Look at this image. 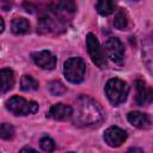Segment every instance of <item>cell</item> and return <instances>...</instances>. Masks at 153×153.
I'll list each match as a JSON object with an SVG mask.
<instances>
[{"label":"cell","instance_id":"1","mask_svg":"<svg viewBox=\"0 0 153 153\" xmlns=\"http://www.w3.org/2000/svg\"><path fill=\"white\" fill-rule=\"evenodd\" d=\"M71 118L76 127L99 126L105 118V112L98 102L88 96L81 94L75 99Z\"/></svg>","mask_w":153,"mask_h":153},{"label":"cell","instance_id":"2","mask_svg":"<svg viewBox=\"0 0 153 153\" xmlns=\"http://www.w3.org/2000/svg\"><path fill=\"white\" fill-rule=\"evenodd\" d=\"M128 93H129V87L123 80L118 78H112L108 80L105 85V94L112 105L117 106L124 103L128 97Z\"/></svg>","mask_w":153,"mask_h":153},{"label":"cell","instance_id":"3","mask_svg":"<svg viewBox=\"0 0 153 153\" xmlns=\"http://www.w3.org/2000/svg\"><path fill=\"white\" fill-rule=\"evenodd\" d=\"M86 73V65L81 57H69L63 63V74L73 84H80Z\"/></svg>","mask_w":153,"mask_h":153},{"label":"cell","instance_id":"4","mask_svg":"<svg viewBox=\"0 0 153 153\" xmlns=\"http://www.w3.org/2000/svg\"><path fill=\"white\" fill-rule=\"evenodd\" d=\"M6 108L16 116H26L31 114H36L38 111V104L33 100H26L23 97L13 96L11 97L7 103Z\"/></svg>","mask_w":153,"mask_h":153},{"label":"cell","instance_id":"5","mask_svg":"<svg viewBox=\"0 0 153 153\" xmlns=\"http://www.w3.org/2000/svg\"><path fill=\"white\" fill-rule=\"evenodd\" d=\"M86 47H87L88 55H90L91 60L93 61V63L97 65L99 68H105L106 59H105L104 51H103L97 37L91 32L86 35Z\"/></svg>","mask_w":153,"mask_h":153},{"label":"cell","instance_id":"6","mask_svg":"<svg viewBox=\"0 0 153 153\" xmlns=\"http://www.w3.org/2000/svg\"><path fill=\"white\" fill-rule=\"evenodd\" d=\"M105 51L108 57L117 63V65H122L123 60H124V45L121 42L120 38L117 37H110L106 42H105Z\"/></svg>","mask_w":153,"mask_h":153},{"label":"cell","instance_id":"7","mask_svg":"<svg viewBox=\"0 0 153 153\" xmlns=\"http://www.w3.org/2000/svg\"><path fill=\"white\" fill-rule=\"evenodd\" d=\"M127 131L116 126L109 127L104 131V140L110 147H120L127 140Z\"/></svg>","mask_w":153,"mask_h":153},{"label":"cell","instance_id":"8","mask_svg":"<svg viewBox=\"0 0 153 153\" xmlns=\"http://www.w3.org/2000/svg\"><path fill=\"white\" fill-rule=\"evenodd\" d=\"M33 62L43 69H54L56 66V57L49 50H39L31 54Z\"/></svg>","mask_w":153,"mask_h":153},{"label":"cell","instance_id":"9","mask_svg":"<svg viewBox=\"0 0 153 153\" xmlns=\"http://www.w3.org/2000/svg\"><path fill=\"white\" fill-rule=\"evenodd\" d=\"M135 88H136V96H135V104L139 106H143L149 104L153 100V90L147 86V84L142 80L135 81Z\"/></svg>","mask_w":153,"mask_h":153},{"label":"cell","instance_id":"10","mask_svg":"<svg viewBox=\"0 0 153 153\" xmlns=\"http://www.w3.org/2000/svg\"><path fill=\"white\" fill-rule=\"evenodd\" d=\"M72 112H73V109L69 105H66L63 103H59V104L53 105L49 109V111L47 112V117L56 120V121H65V120L71 118Z\"/></svg>","mask_w":153,"mask_h":153},{"label":"cell","instance_id":"11","mask_svg":"<svg viewBox=\"0 0 153 153\" xmlns=\"http://www.w3.org/2000/svg\"><path fill=\"white\" fill-rule=\"evenodd\" d=\"M127 118H128L130 124H133L134 127H136L139 129H147L152 124L148 115L140 112V111H130L127 115Z\"/></svg>","mask_w":153,"mask_h":153},{"label":"cell","instance_id":"12","mask_svg":"<svg viewBox=\"0 0 153 153\" xmlns=\"http://www.w3.org/2000/svg\"><path fill=\"white\" fill-rule=\"evenodd\" d=\"M14 73L11 68H2L0 71V90L1 93H6L7 91L13 88L14 85Z\"/></svg>","mask_w":153,"mask_h":153},{"label":"cell","instance_id":"13","mask_svg":"<svg viewBox=\"0 0 153 153\" xmlns=\"http://www.w3.org/2000/svg\"><path fill=\"white\" fill-rule=\"evenodd\" d=\"M11 30L13 33L16 35H23L29 32L30 30V23L27 22V19L23 18V17H17L12 20L11 24Z\"/></svg>","mask_w":153,"mask_h":153},{"label":"cell","instance_id":"14","mask_svg":"<svg viewBox=\"0 0 153 153\" xmlns=\"http://www.w3.org/2000/svg\"><path fill=\"white\" fill-rule=\"evenodd\" d=\"M96 10L100 16H110L115 11V0H97Z\"/></svg>","mask_w":153,"mask_h":153},{"label":"cell","instance_id":"15","mask_svg":"<svg viewBox=\"0 0 153 153\" xmlns=\"http://www.w3.org/2000/svg\"><path fill=\"white\" fill-rule=\"evenodd\" d=\"M20 88L25 92L38 90V81L31 75H23L20 79Z\"/></svg>","mask_w":153,"mask_h":153},{"label":"cell","instance_id":"16","mask_svg":"<svg viewBox=\"0 0 153 153\" xmlns=\"http://www.w3.org/2000/svg\"><path fill=\"white\" fill-rule=\"evenodd\" d=\"M114 26L118 30H126L128 26V17L123 10H118L114 18Z\"/></svg>","mask_w":153,"mask_h":153},{"label":"cell","instance_id":"17","mask_svg":"<svg viewBox=\"0 0 153 153\" xmlns=\"http://www.w3.org/2000/svg\"><path fill=\"white\" fill-rule=\"evenodd\" d=\"M49 91L53 96H61L67 91V88L65 87V85L61 81L55 80V81H51L49 84Z\"/></svg>","mask_w":153,"mask_h":153},{"label":"cell","instance_id":"18","mask_svg":"<svg viewBox=\"0 0 153 153\" xmlns=\"http://www.w3.org/2000/svg\"><path fill=\"white\" fill-rule=\"evenodd\" d=\"M0 136L5 140H10L14 136V128L12 124L8 123H2L0 126Z\"/></svg>","mask_w":153,"mask_h":153},{"label":"cell","instance_id":"19","mask_svg":"<svg viewBox=\"0 0 153 153\" xmlns=\"http://www.w3.org/2000/svg\"><path fill=\"white\" fill-rule=\"evenodd\" d=\"M56 4L61 10H63L68 13H73L76 8L75 0H56Z\"/></svg>","mask_w":153,"mask_h":153},{"label":"cell","instance_id":"20","mask_svg":"<svg viewBox=\"0 0 153 153\" xmlns=\"http://www.w3.org/2000/svg\"><path fill=\"white\" fill-rule=\"evenodd\" d=\"M39 146H41V148H42L43 151H45V152H53V151L55 149V142H54V140H53L51 137H49V136H43V137L41 139V141H39Z\"/></svg>","mask_w":153,"mask_h":153},{"label":"cell","instance_id":"21","mask_svg":"<svg viewBox=\"0 0 153 153\" xmlns=\"http://www.w3.org/2000/svg\"><path fill=\"white\" fill-rule=\"evenodd\" d=\"M12 2L13 0H0V6L2 11H8L12 7Z\"/></svg>","mask_w":153,"mask_h":153},{"label":"cell","instance_id":"22","mask_svg":"<svg viewBox=\"0 0 153 153\" xmlns=\"http://www.w3.org/2000/svg\"><path fill=\"white\" fill-rule=\"evenodd\" d=\"M25 151H31V152H36V149H35V148H31V147H24V148H22V149H20V152H25Z\"/></svg>","mask_w":153,"mask_h":153},{"label":"cell","instance_id":"23","mask_svg":"<svg viewBox=\"0 0 153 153\" xmlns=\"http://www.w3.org/2000/svg\"><path fill=\"white\" fill-rule=\"evenodd\" d=\"M0 22H1V29H0V32H2L4 29H5V23H4V19H2V18H0Z\"/></svg>","mask_w":153,"mask_h":153},{"label":"cell","instance_id":"24","mask_svg":"<svg viewBox=\"0 0 153 153\" xmlns=\"http://www.w3.org/2000/svg\"><path fill=\"white\" fill-rule=\"evenodd\" d=\"M129 151H139V152H142V149H137V148H130Z\"/></svg>","mask_w":153,"mask_h":153}]
</instances>
